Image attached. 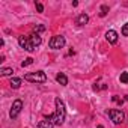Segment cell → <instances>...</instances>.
Returning <instances> with one entry per match:
<instances>
[{
	"mask_svg": "<svg viewBox=\"0 0 128 128\" xmlns=\"http://www.w3.org/2000/svg\"><path fill=\"white\" fill-rule=\"evenodd\" d=\"M54 104H56V112H54L51 116H48L47 119L51 120L54 125L60 126L63 122H65V118H66V108H65V104H63V101H62L60 98H56V100H54Z\"/></svg>",
	"mask_w": 128,
	"mask_h": 128,
	"instance_id": "cell-1",
	"label": "cell"
},
{
	"mask_svg": "<svg viewBox=\"0 0 128 128\" xmlns=\"http://www.w3.org/2000/svg\"><path fill=\"white\" fill-rule=\"evenodd\" d=\"M42 42L41 36L38 33H33L30 36H18V44L21 45V48H24L26 51H33L36 50V47H39Z\"/></svg>",
	"mask_w": 128,
	"mask_h": 128,
	"instance_id": "cell-2",
	"label": "cell"
},
{
	"mask_svg": "<svg viewBox=\"0 0 128 128\" xmlns=\"http://www.w3.org/2000/svg\"><path fill=\"white\" fill-rule=\"evenodd\" d=\"M24 80L32 82V83H45L47 82V76L44 71H36V72H29L24 76Z\"/></svg>",
	"mask_w": 128,
	"mask_h": 128,
	"instance_id": "cell-3",
	"label": "cell"
},
{
	"mask_svg": "<svg viewBox=\"0 0 128 128\" xmlns=\"http://www.w3.org/2000/svg\"><path fill=\"white\" fill-rule=\"evenodd\" d=\"M108 116H110V119L113 120V124H116V125L122 124V122H124V119H125L124 112H122V110H116V108L108 110Z\"/></svg>",
	"mask_w": 128,
	"mask_h": 128,
	"instance_id": "cell-4",
	"label": "cell"
},
{
	"mask_svg": "<svg viewBox=\"0 0 128 128\" xmlns=\"http://www.w3.org/2000/svg\"><path fill=\"white\" fill-rule=\"evenodd\" d=\"M48 45H50V48H53V50L63 48V47H65V38H63V36H53V38L50 39Z\"/></svg>",
	"mask_w": 128,
	"mask_h": 128,
	"instance_id": "cell-5",
	"label": "cell"
},
{
	"mask_svg": "<svg viewBox=\"0 0 128 128\" xmlns=\"http://www.w3.org/2000/svg\"><path fill=\"white\" fill-rule=\"evenodd\" d=\"M21 110H23V101H21V100H15V101L12 102V107H11V113H9L11 118H12V119L17 118Z\"/></svg>",
	"mask_w": 128,
	"mask_h": 128,
	"instance_id": "cell-6",
	"label": "cell"
},
{
	"mask_svg": "<svg viewBox=\"0 0 128 128\" xmlns=\"http://www.w3.org/2000/svg\"><path fill=\"white\" fill-rule=\"evenodd\" d=\"M106 39H107L110 44H116V42H118V33H116L114 30H108V32L106 33Z\"/></svg>",
	"mask_w": 128,
	"mask_h": 128,
	"instance_id": "cell-7",
	"label": "cell"
},
{
	"mask_svg": "<svg viewBox=\"0 0 128 128\" xmlns=\"http://www.w3.org/2000/svg\"><path fill=\"white\" fill-rule=\"evenodd\" d=\"M88 21H89V17H88L86 14H80V15L77 17V20H76V23H77L78 26H84V24H88Z\"/></svg>",
	"mask_w": 128,
	"mask_h": 128,
	"instance_id": "cell-8",
	"label": "cell"
},
{
	"mask_svg": "<svg viewBox=\"0 0 128 128\" xmlns=\"http://www.w3.org/2000/svg\"><path fill=\"white\" fill-rule=\"evenodd\" d=\"M56 80H57V83H60L62 86H66V84H68V77H66L65 74H62V72H59V74L56 76Z\"/></svg>",
	"mask_w": 128,
	"mask_h": 128,
	"instance_id": "cell-9",
	"label": "cell"
},
{
	"mask_svg": "<svg viewBox=\"0 0 128 128\" xmlns=\"http://www.w3.org/2000/svg\"><path fill=\"white\" fill-rule=\"evenodd\" d=\"M53 126H54V124H53L51 120H48L47 118L38 124V128H53Z\"/></svg>",
	"mask_w": 128,
	"mask_h": 128,
	"instance_id": "cell-10",
	"label": "cell"
},
{
	"mask_svg": "<svg viewBox=\"0 0 128 128\" xmlns=\"http://www.w3.org/2000/svg\"><path fill=\"white\" fill-rule=\"evenodd\" d=\"M9 84H11V88H12V89H18V88L21 86V78H18V77H12Z\"/></svg>",
	"mask_w": 128,
	"mask_h": 128,
	"instance_id": "cell-11",
	"label": "cell"
},
{
	"mask_svg": "<svg viewBox=\"0 0 128 128\" xmlns=\"http://www.w3.org/2000/svg\"><path fill=\"white\" fill-rule=\"evenodd\" d=\"M12 68H2L0 70V76L2 77H6V76H12Z\"/></svg>",
	"mask_w": 128,
	"mask_h": 128,
	"instance_id": "cell-12",
	"label": "cell"
},
{
	"mask_svg": "<svg viewBox=\"0 0 128 128\" xmlns=\"http://www.w3.org/2000/svg\"><path fill=\"white\" fill-rule=\"evenodd\" d=\"M32 63H33V59H32V57H27L26 60H23V62H21V66L24 68V66H29V65H32Z\"/></svg>",
	"mask_w": 128,
	"mask_h": 128,
	"instance_id": "cell-13",
	"label": "cell"
},
{
	"mask_svg": "<svg viewBox=\"0 0 128 128\" xmlns=\"http://www.w3.org/2000/svg\"><path fill=\"white\" fill-rule=\"evenodd\" d=\"M107 12H108V6L107 5H102L101 6V12H100V17H106Z\"/></svg>",
	"mask_w": 128,
	"mask_h": 128,
	"instance_id": "cell-14",
	"label": "cell"
},
{
	"mask_svg": "<svg viewBox=\"0 0 128 128\" xmlns=\"http://www.w3.org/2000/svg\"><path fill=\"white\" fill-rule=\"evenodd\" d=\"M119 80H120V83H128V72H122L120 74V77H119Z\"/></svg>",
	"mask_w": 128,
	"mask_h": 128,
	"instance_id": "cell-15",
	"label": "cell"
},
{
	"mask_svg": "<svg viewBox=\"0 0 128 128\" xmlns=\"http://www.w3.org/2000/svg\"><path fill=\"white\" fill-rule=\"evenodd\" d=\"M33 30H35L36 33H41V32H44V30H45V26H41V24H36V26H33Z\"/></svg>",
	"mask_w": 128,
	"mask_h": 128,
	"instance_id": "cell-16",
	"label": "cell"
},
{
	"mask_svg": "<svg viewBox=\"0 0 128 128\" xmlns=\"http://www.w3.org/2000/svg\"><path fill=\"white\" fill-rule=\"evenodd\" d=\"M112 100H113V102H116V104H119V106H122V104H124V100H122V98H119L118 95L112 96Z\"/></svg>",
	"mask_w": 128,
	"mask_h": 128,
	"instance_id": "cell-17",
	"label": "cell"
},
{
	"mask_svg": "<svg viewBox=\"0 0 128 128\" xmlns=\"http://www.w3.org/2000/svg\"><path fill=\"white\" fill-rule=\"evenodd\" d=\"M122 35H124V36H128V23L124 24V27H122Z\"/></svg>",
	"mask_w": 128,
	"mask_h": 128,
	"instance_id": "cell-18",
	"label": "cell"
},
{
	"mask_svg": "<svg viewBox=\"0 0 128 128\" xmlns=\"http://www.w3.org/2000/svg\"><path fill=\"white\" fill-rule=\"evenodd\" d=\"M36 9H38V12H44V6H42V3H36Z\"/></svg>",
	"mask_w": 128,
	"mask_h": 128,
	"instance_id": "cell-19",
	"label": "cell"
}]
</instances>
